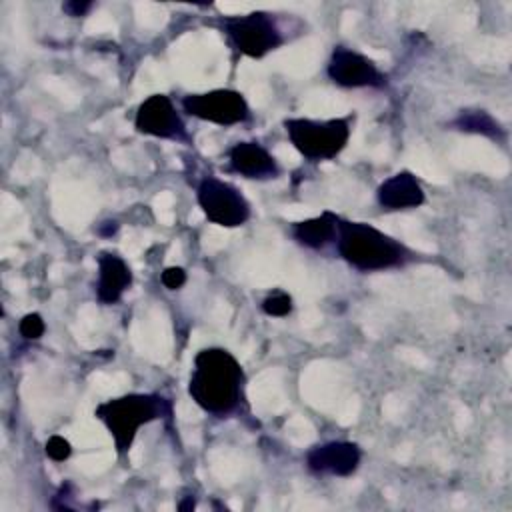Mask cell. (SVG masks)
Segmentation results:
<instances>
[{"mask_svg":"<svg viewBox=\"0 0 512 512\" xmlns=\"http://www.w3.org/2000/svg\"><path fill=\"white\" fill-rule=\"evenodd\" d=\"M204 216L224 228L242 226L250 218V204L240 190L218 178H204L196 190Z\"/></svg>","mask_w":512,"mask_h":512,"instance_id":"6","label":"cell"},{"mask_svg":"<svg viewBox=\"0 0 512 512\" xmlns=\"http://www.w3.org/2000/svg\"><path fill=\"white\" fill-rule=\"evenodd\" d=\"M192 508H194V500H186V502L178 504V510H182V512L184 510H192Z\"/></svg>","mask_w":512,"mask_h":512,"instance_id":"22","label":"cell"},{"mask_svg":"<svg viewBox=\"0 0 512 512\" xmlns=\"http://www.w3.org/2000/svg\"><path fill=\"white\" fill-rule=\"evenodd\" d=\"M116 230H118V222H114V220H108V222L100 224V228H98V232L102 236H112Z\"/></svg>","mask_w":512,"mask_h":512,"instance_id":"21","label":"cell"},{"mask_svg":"<svg viewBox=\"0 0 512 512\" xmlns=\"http://www.w3.org/2000/svg\"><path fill=\"white\" fill-rule=\"evenodd\" d=\"M242 382V366L228 350L204 348L194 358L188 394L204 412L226 416L242 400Z\"/></svg>","mask_w":512,"mask_h":512,"instance_id":"1","label":"cell"},{"mask_svg":"<svg viewBox=\"0 0 512 512\" xmlns=\"http://www.w3.org/2000/svg\"><path fill=\"white\" fill-rule=\"evenodd\" d=\"M338 254L360 272H376L402 266L410 252L396 238L384 234L366 222H350L338 218L336 234Z\"/></svg>","mask_w":512,"mask_h":512,"instance_id":"2","label":"cell"},{"mask_svg":"<svg viewBox=\"0 0 512 512\" xmlns=\"http://www.w3.org/2000/svg\"><path fill=\"white\" fill-rule=\"evenodd\" d=\"M462 132L470 134H482L492 140H504V130L502 126L484 110H462L458 118L452 122Z\"/></svg>","mask_w":512,"mask_h":512,"instance_id":"15","label":"cell"},{"mask_svg":"<svg viewBox=\"0 0 512 512\" xmlns=\"http://www.w3.org/2000/svg\"><path fill=\"white\" fill-rule=\"evenodd\" d=\"M338 234V216L330 210L322 212L320 216L296 222L292 226V238L310 250H320L330 242H336Z\"/></svg>","mask_w":512,"mask_h":512,"instance_id":"14","label":"cell"},{"mask_svg":"<svg viewBox=\"0 0 512 512\" xmlns=\"http://www.w3.org/2000/svg\"><path fill=\"white\" fill-rule=\"evenodd\" d=\"M46 326H44V320L40 314L36 312H30L26 316H22L20 324H18V332L20 336H24L26 340H38L42 334H44Z\"/></svg>","mask_w":512,"mask_h":512,"instance_id":"17","label":"cell"},{"mask_svg":"<svg viewBox=\"0 0 512 512\" xmlns=\"http://www.w3.org/2000/svg\"><path fill=\"white\" fill-rule=\"evenodd\" d=\"M72 448H70V442L62 436H50L48 442H46V454L56 460V462H62L70 456Z\"/></svg>","mask_w":512,"mask_h":512,"instance_id":"18","label":"cell"},{"mask_svg":"<svg viewBox=\"0 0 512 512\" xmlns=\"http://www.w3.org/2000/svg\"><path fill=\"white\" fill-rule=\"evenodd\" d=\"M326 74L342 88H380L386 84V76L370 58L344 46L332 52Z\"/></svg>","mask_w":512,"mask_h":512,"instance_id":"9","label":"cell"},{"mask_svg":"<svg viewBox=\"0 0 512 512\" xmlns=\"http://www.w3.org/2000/svg\"><path fill=\"white\" fill-rule=\"evenodd\" d=\"M94 2H86V0H70V2H64L62 4V10L72 16V18H80V16H86L90 10H92Z\"/></svg>","mask_w":512,"mask_h":512,"instance_id":"20","label":"cell"},{"mask_svg":"<svg viewBox=\"0 0 512 512\" xmlns=\"http://www.w3.org/2000/svg\"><path fill=\"white\" fill-rule=\"evenodd\" d=\"M94 414L108 428L118 454H126L142 424L170 416V402L158 394H124L98 404Z\"/></svg>","mask_w":512,"mask_h":512,"instance_id":"3","label":"cell"},{"mask_svg":"<svg viewBox=\"0 0 512 512\" xmlns=\"http://www.w3.org/2000/svg\"><path fill=\"white\" fill-rule=\"evenodd\" d=\"M376 198L384 210H408L424 204V190L416 176L404 170L384 180L376 190Z\"/></svg>","mask_w":512,"mask_h":512,"instance_id":"12","label":"cell"},{"mask_svg":"<svg viewBox=\"0 0 512 512\" xmlns=\"http://www.w3.org/2000/svg\"><path fill=\"white\" fill-rule=\"evenodd\" d=\"M286 134L292 146L308 160H330L336 158L348 144L350 124L346 118L332 120H308L288 118L284 120Z\"/></svg>","mask_w":512,"mask_h":512,"instance_id":"4","label":"cell"},{"mask_svg":"<svg viewBox=\"0 0 512 512\" xmlns=\"http://www.w3.org/2000/svg\"><path fill=\"white\" fill-rule=\"evenodd\" d=\"M228 162L232 172L250 180H266V178H276L280 174V168L274 156L266 148H262L258 142L234 144L228 150Z\"/></svg>","mask_w":512,"mask_h":512,"instance_id":"11","label":"cell"},{"mask_svg":"<svg viewBox=\"0 0 512 512\" xmlns=\"http://www.w3.org/2000/svg\"><path fill=\"white\" fill-rule=\"evenodd\" d=\"M134 126L140 134L168 140H188L186 126L166 94L148 96L136 110Z\"/></svg>","mask_w":512,"mask_h":512,"instance_id":"8","label":"cell"},{"mask_svg":"<svg viewBox=\"0 0 512 512\" xmlns=\"http://www.w3.org/2000/svg\"><path fill=\"white\" fill-rule=\"evenodd\" d=\"M262 310L264 314L268 316H276V318H282L286 314L292 312V298L290 294L282 292V290H276L272 294H268L264 300H262Z\"/></svg>","mask_w":512,"mask_h":512,"instance_id":"16","label":"cell"},{"mask_svg":"<svg viewBox=\"0 0 512 512\" xmlns=\"http://www.w3.org/2000/svg\"><path fill=\"white\" fill-rule=\"evenodd\" d=\"M184 282H186V272L180 266H168L162 272V284L170 290H178L180 286H184Z\"/></svg>","mask_w":512,"mask_h":512,"instance_id":"19","label":"cell"},{"mask_svg":"<svg viewBox=\"0 0 512 512\" xmlns=\"http://www.w3.org/2000/svg\"><path fill=\"white\" fill-rule=\"evenodd\" d=\"M182 108L186 114L198 120L220 124V126L240 124L250 116L244 96L238 90H230V88H216L200 94H188L182 98Z\"/></svg>","mask_w":512,"mask_h":512,"instance_id":"7","label":"cell"},{"mask_svg":"<svg viewBox=\"0 0 512 512\" xmlns=\"http://www.w3.org/2000/svg\"><path fill=\"white\" fill-rule=\"evenodd\" d=\"M220 24L232 48L248 58H262L284 42L274 18L266 12L226 16Z\"/></svg>","mask_w":512,"mask_h":512,"instance_id":"5","label":"cell"},{"mask_svg":"<svg viewBox=\"0 0 512 512\" xmlns=\"http://www.w3.org/2000/svg\"><path fill=\"white\" fill-rule=\"evenodd\" d=\"M132 284V272L128 264L110 252L98 256V284L96 296L102 304H114L122 298L126 288Z\"/></svg>","mask_w":512,"mask_h":512,"instance_id":"13","label":"cell"},{"mask_svg":"<svg viewBox=\"0 0 512 512\" xmlns=\"http://www.w3.org/2000/svg\"><path fill=\"white\" fill-rule=\"evenodd\" d=\"M362 452L352 442H326L306 454V466L314 474L350 476L360 464Z\"/></svg>","mask_w":512,"mask_h":512,"instance_id":"10","label":"cell"}]
</instances>
